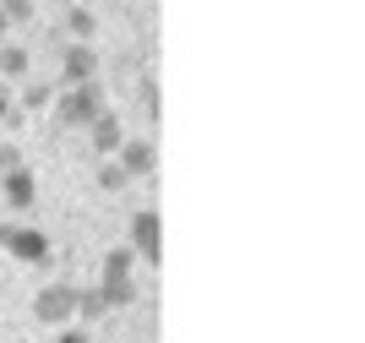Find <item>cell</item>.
Wrapping results in <instances>:
<instances>
[{
  "label": "cell",
  "mask_w": 365,
  "mask_h": 343,
  "mask_svg": "<svg viewBox=\"0 0 365 343\" xmlns=\"http://www.w3.org/2000/svg\"><path fill=\"white\" fill-rule=\"evenodd\" d=\"M28 71H33V55L22 44H0V82H28Z\"/></svg>",
  "instance_id": "30bf717a"
},
{
  "label": "cell",
  "mask_w": 365,
  "mask_h": 343,
  "mask_svg": "<svg viewBox=\"0 0 365 343\" xmlns=\"http://www.w3.org/2000/svg\"><path fill=\"white\" fill-rule=\"evenodd\" d=\"M125 245H131L137 262H158V213H153V208L131 213V224H125Z\"/></svg>",
  "instance_id": "277c9868"
},
{
  "label": "cell",
  "mask_w": 365,
  "mask_h": 343,
  "mask_svg": "<svg viewBox=\"0 0 365 343\" xmlns=\"http://www.w3.org/2000/svg\"><path fill=\"white\" fill-rule=\"evenodd\" d=\"M66 28H71V39H76V44H88L93 33H98V16H93L88 6H71V11H66Z\"/></svg>",
  "instance_id": "8fae6325"
},
{
  "label": "cell",
  "mask_w": 365,
  "mask_h": 343,
  "mask_svg": "<svg viewBox=\"0 0 365 343\" xmlns=\"http://www.w3.org/2000/svg\"><path fill=\"white\" fill-rule=\"evenodd\" d=\"M6 33H11V22H6V16H0V44H6Z\"/></svg>",
  "instance_id": "d6986e66"
},
{
  "label": "cell",
  "mask_w": 365,
  "mask_h": 343,
  "mask_svg": "<svg viewBox=\"0 0 365 343\" xmlns=\"http://www.w3.org/2000/svg\"><path fill=\"white\" fill-rule=\"evenodd\" d=\"M6 169H22V158H16V148H0V175Z\"/></svg>",
  "instance_id": "ac0fdd59"
},
{
  "label": "cell",
  "mask_w": 365,
  "mask_h": 343,
  "mask_svg": "<svg viewBox=\"0 0 365 343\" xmlns=\"http://www.w3.org/2000/svg\"><path fill=\"white\" fill-rule=\"evenodd\" d=\"M55 343H93V338H88V327H61V338H55Z\"/></svg>",
  "instance_id": "2e32d148"
},
{
  "label": "cell",
  "mask_w": 365,
  "mask_h": 343,
  "mask_svg": "<svg viewBox=\"0 0 365 343\" xmlns=\"http://www.w3.org/2000/svg\"><path fill=\"white\" fill-rule=\"evenodd\" d=\"M61 126H76V131H82V126H93V120L104 115V88H98V82H76V88H66L61 93Z\"/></svg>",
  "instance_id": "7a4b0ae2"
},
{
  "label": "cell",
  "mask_w": 365,
  "mask_h": 343,
  "mask_svg": "<svg viewBox=\"0 0 365 343\" xmlns=\"http://www.w3.org/2000/svg\"><path fill=\"white\" fill-rule=\"evenodd\" d=\"M0 196H6V208H11V213H28L33 202H38V180H33V169H6V175H0Z\"/></svg>",
  "instance_id": "52a82bcc"
},
{
  "label": "cell",
  "mask_w": 365,
  "mask_h": 343,
  "mask_svg": "<svg viewBox=\"0 0 365 343\" xmlns=\"http://www.w3.org/2000/svg\"><path fill=\"white\" fill-rule=\"evenodd\" d=\"M49 104H55V88H49V82H28V88H22V109H28V115H44Z\"/></svg>",
  "instance_id": "7c38bea8"
},
{
  "label": "cell",
  "mask_w": 365,
  "mask_h": 343,
  "mask_svg": "<svg viewBox=\"0 0 365 343\" xmlns=\"http://www.w3.org/2000/svg\"><path fill=\"white\" fill-rule=\"evenodd\" d=\"M115 169L125 180H148L153 175V142L148 136H125L120 148H115Z\"/></svg>",
  "instance_id": "8992f818"
},
{
  "label": "cell",
  "mask_w": 365,
  "mask_h": 343,
  "mask_svg": "<svg viewBox=\"0 0 365 343\" xmlns=\"http://www.w3.org/2000/svg\"><path fill=\"white\" fill-rule=\"evenodd\" d=\"M120 185H125V175H120L115 164H104V169H98V191H120Z\"/></svg>",
  "instance_id": "9a60e30c"
},
{
  "label": "cell",
  "mask_w": 365,
  "mask_h": 343,
  "mask_svg": "<svg viewBox=\"0 0 365 343\" xmlns=\"http://www.w3.org/2000/svg\"><path fill=\"white\" fill-rule=\"evenodd\" d=\"M120 142H125V126H120V120H115V115L104 109V115H98V120L88 126V148L98 153V158H115V148H120Z\"/></svg>",
  "instance_id": "ba28073f"
},
{
  "label": "cell",
  "mask_w": 365,
  "mask_h": 343,
  "mask_svg": "<svg viewBox=\"0 0 365 343\" xmlns=\"http://www.w3.org/2000/svg\"><path fill=\"white\" fill-rule=\"evenodd\" d=\"M0 251L11 256V262H22V267H44V262H55L49 235H44V229H22V224H0Z\"/></svg>",
  "instance_id": "6da1fadb"
},
{
  "label": "cell",
  "mask_w": 365,
  "mask_h": 343,
  "mask_svg": "<svg viewBox=\"0 0 365 343\" xmlns=\"http://www.w3.org/2000/svg\"><path fill=\"white\" fill-rule=\"evenodd\" d=\"M104 311H109V305H104V295H98V289H76V316H82V327H88V322H98Z\"/></svg>",
  "instance_id": "4fadbf2b"
},
{
  "label": "cell",
  "mask_w": 365,
  "mask_h": 343,
  "mask_svg": "<svg viewBox=\"0 0 365 343\" xmlns=\"http://www.w3.org/2000/svg\"><path fill=\"white\" fill-rule=\"evenodd\" d=\"M61 82H66V88H76V82H98V49L71 39V44L61 49Z\"/></svg>",
  "instance_id": "5b68a950"
},
{
  "label": "cell",
  "mask_w": 365,
  "mask_h": 343,
  "mask_svg": "<svg viewBox=\"0 0 365 343\" xmlns=\"http://www.w3.org/2000/svg\"><path fill=\"white\" fill-rule=\"evenodd\" d=\"M33 322H38V327H66V322H76V289L71 284H44L33 295Z\"/></svg>",
  "instance_id": "3957f363"
},
{
  "label": "cell",
  "mask_w": 365,
  "mask_h": 343,
  "mask_svg": "<svg viewBox=\"0 0 365 343\" xmlns=\"http://www.w3.org/2000/svg\"><path fill=\"white\" fill-rule=\"evenodd\" d=\"M0 16L6 22H33V0H0Z\"/></svg>",
  "instance_id": "5bb4252c"
},
{
  "label": "cell",
  "mask_w": 365,
  "mask_h": 343,
  "mask_svg": "<svg viewBox=\"0 0 365 343\" xmlns=\"http://www.w3.org/2000/svg\"><path fill=\"white\" fill-rule=\"evenodd\" d=\"M98 284H137V256H131V245L104 251V278H98Z\"/></svg>",
  "instance_id": "9c48e42d"
},
{
  "label": "cell",
  "mask_w": 365,
  "mask_h": 343,
  "mask_svg": "<svg viewBox=\"0 0 365 343\" xmlns=\"http://www.w3.org/2000/svg\"><path fill=\"white\" fill-rule=\"evenodd\" d=\"M11 120V82H0V126Z\"/></svg>",
  "instance_id": "e0dca14e"
}]
</instances>
